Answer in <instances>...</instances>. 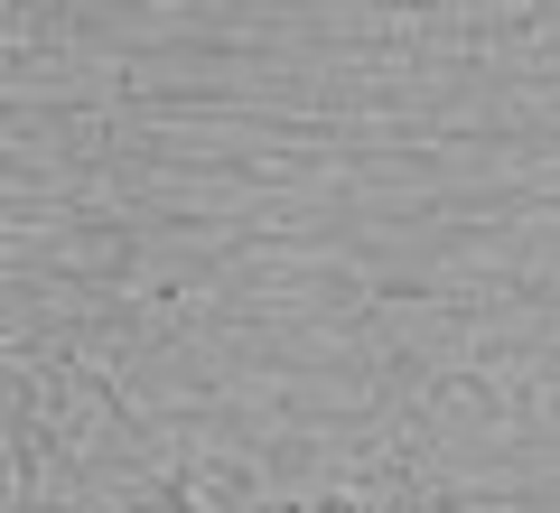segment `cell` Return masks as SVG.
Masks as SVG:
<instances>
[{"label":"cell","instance_id":"obj_1","mask_svg":"<svg viewBox=\"0 0 560 513\" xmlns=\"http://www.w3.org/2000/svg\"><path fill=\"white\" fill-rule=\"evenodd\" d=\"M160 513H206V504H160Z\"/></svg>","mask_w":560,"mask_h":513}]
</instances>
